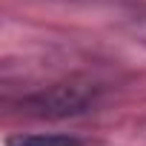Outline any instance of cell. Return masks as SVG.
Wrapping results in <instances>:
<instances>
[{"label": "cell", "instance_id": "7a4b0ae2", "mask_svg": "<svg viewBox=\"0 0 146 146\" xmlns=\"http://www.w3.org/2000/svg\"><path fill=\"white\" fill-rule=\"evenodd\" d=\"M6 146H83L80 137L63 132H35V135H12Z\"/></svg>", "mask_w": 146, "mask_h": 146}, {"label": "cell", "instance_id": "277c9868", "mask_svg": "<svg viewBox=\"0 0 146 146\" xmlns=\"http://www.w3.org/2000/svg\"><path fill=\"white\" fill-rule=\"evenodd\" d=\"M52 3H129V0H52Z\"/></svg>", "mask_w": 146, "mask_h": 146}, {"label": "cell", "instance_id": "6da1fadb", "mask_svg": "<svg viewBox=\"0 0 146 146\" xmlns=\"http://www.w3.org/2000/svg\"><path fill=\"white\" fill-rule=\"evenodd\" d=\"M103 100V86L89 78H69L60 83H52L29 98H23V109L35 117L46 120H66V117H80L92 112Z\"/></svg>", "mask_w": 146, "mask_h": 146}, {"label": "cell", "instance_id": "3957f363", "mask_svg": "<svg viewBox=\"0 0 146 146\" xmlns=\"http://www.w3.org/2000/svg\"><path fill=\"white\" fill-rule=\"evenodd\" d=\"M123 29L129 32V37H132L137 46H143V49H146V15H143V12L129 15V17L123 20Z\"/></svg>", "mask_w": 146, "mask_h": 146}]
</instances>
